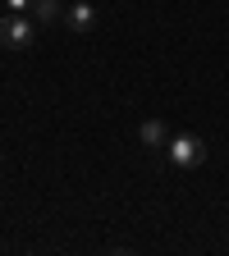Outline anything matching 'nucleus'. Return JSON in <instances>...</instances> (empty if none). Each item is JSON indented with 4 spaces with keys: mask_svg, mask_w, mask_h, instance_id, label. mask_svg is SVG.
Here are the masks:
<instances>
[{
    "mask_svg": "<svg viewBox=\"0 0 229 256\" xmlns=\"http://www.w3.org/2000/svg\"><path fill=\"white\" fill-rule=\"evenodd\" d=\"M165 160H170L174 170H197L202 160H206V142L197 133H174L165 142Z\"/></svg>",
    "mask_w": 229,
    "mask_h": 256,
    "instance_id": "obj_1",
    "label": "nucleus"
},
{
    "mask_svg": "<svg viewBox=\"0 0 229 256\" xmlns=\"http://www.w3.org/2000/svg\"><path fill=\"white\" fill-rule=\"evenodd\" d=\"M32 37H37V18H23V14H5V18H0V46L28 50Z\"/></svg>",
    "mask_w": 229,
    "mask_h": 256,
    "instance_id": "obj_2",
    "label": "nucleus"
},
{
    "mask_svg": "<svg viewBox=\"0 0 229 256\" xmlns=\"http://www.w3.org/2000/svg\"><path fill=\"white\" fill-rule=\"evenodd\" d=\"M64 23H69V32L87 37V32L96 28V5H87V0H78V5H64Z\"/></svg>",
    "mask_w": 229,
    "mask_h": 256,
    "instance_id": "obj_3",
    "label": "nucleus"
},
{
    "mask_svg": "<svg viewBox=\"0 0 229 256\" xmlns=\"http://www.w3.org/2000/svg\"><path fill=\"white\" fill-rule=\"evenodd\" d=\"M138 138H142V146H151V151H165V142H170V128L160 124V119H147V124L138 128Z\"/></svg>",
    "mask_w": 229,
    "mask_h": 256,
    "instance_id": "obj_4",
    "label": "nucleus"
},
{
    "mask_svg": "<svg viewBox=\"0 0 229 256\" xmlns=\"http://www.w3.org/2000/svg\"><path fill=\"white\" fill-rule=\"evenodd\" d=\"M37 23H55V18H64V5L60 0H32V10H28Z\"/></svg>",
    "mask_w": 229,
    "mask_h": 256,
    "instance_id": "obj_5",
    "label": "nucleus"
},
{
    "mask_svg": "<svg viewBox=\"0 0 229 256\" xmlns=\"http://www.w3.org/2000/svg\"><path fill=\"white\" fill-rule=\"evenodd\" d=\"M0 5H10V14H28L32 0H0Z\"/></svg>",
    "mask_w": 229,
    "mask_h": 256,
    "instance_id": "obj_6",
    "label": "nucleus"
}]
</instances>
